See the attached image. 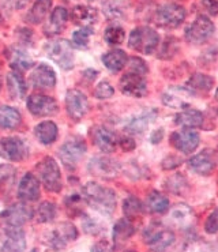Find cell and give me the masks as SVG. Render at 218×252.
<instances>
[{
    "label": "cell",
    "mask_w": 218,
    "mask_h": 252,
    "mask_svg": "<svg viewBox=\"0 0 218 252\" xmlns=\"http://www.w3.org/2000/svg\"><path fill=\"white\" fill-rule=\"evenodd\" d=\"M127 252H134V251H127Z\"/></svg>",
    "instance_id": "61"
},
{
    "label": "cell",
    "mask_w": 218,
    "mask_h": 252,
    "mask_svg": "<svg viewBox=\"0 0 218 252\" xmlns=\"http://www.w3.org/2000/svg\"><path fill=\"white\" fill-rule=\"evenodd\" d=\"M58 214V209L56 205L53 202H42L41 205L38 206V209L35 210L33 214V217H35V221L38 223H48L52 222L53 220L56 218Z\"/></svg>",
    "instance_id": "37"
},
{
    "label": "cell",
    "mask_w": 218,
    "mask_h": 252,
    "mask_svg": "<svg viewBox=\"0 0 218 252\" xmlns=\"http://www.w3.org/2000/svg\"><path fill=\"white\" fill-rule=\"evenodd\" d=\"M47 55L60 68L70 71L74 68V51L72 44L67 40H52L48 42Z\"/></svg>",
    "instance_id": "8"
},
{
    "label": "cell",
    "mask_w": 218,
    "mask_h": 252,
    "mask_svg": "<svg viewBox=\"0 0 218 252\" xmlns=\"http://www.w3.org/2000/svg\"><path fill=\"white\" fill-rule=\"evenodd\" d=\"M202 6L206 8L210 15L218 14V0H202Z\"/></svg>",
    "instance_id": "51"
},
{
    "label": "cell",
    "mask_w": 218,
    "mask_h": 252,
    "mask_svg": "<svg viewBox=\"0 0 218 252\" xmlns=\"http://www.w3.org/2000/svg\"><path fill=\"white\" fill-rule=\"evenodd\" d=\"M175 123L182 128H201L205 124V115L196 109H186L175 118Z\"/></svg>",
    "instance_id": "30"
},
{
    "label": "cell",
    "mask_w": 218,
    "mask_h": 252,
    "mask_svg": "<svg viewBox=\"0 0 218 252\" xmlns=\"http://www.w3.org/2000/svg\"><path fill=\"white\" fill-rule=\"evenodd\" d=\"M157 113H158L157 109H146V111H143L125 124V131L130 132V134H142L157 119Z\"/></svg>",
    "instance_id": "27"
},
{
    "label": "cell",
    "mask_w": 218,
    "mask_h": 252,
    "mask_svg": "<svg viewBox=\"0 0 218 252\" xmlns=\"http://www.w3.org/2000/svg\"><path fill=\"white\" fill-rule=\"evenodd\" d=\"M3 22H4V18H3V14H1V11H0V26L3 25Z\"/></svg>",
    "instance_id": "56"
},
{
    "label": "cell",
    "mask_w": 218,
    "mask_h": 252,
    "mask_svg": "<svg viewBox=\"0 0 218 252\" xmlns=\"http://www.w3.org/2000/svg\"><path fill=\"white\" fill-rule=\"evenodd\" d=\"M118 146H120V149H123L124 152H132L136 147V143L135 141H134V138L124 135V136H120V138H119Z\"/></svg>",
    "instance_id": "50"
},
{
    "label": "cell",
    "mask_w": 218,
    "mask_h": 252,
    "mask_svg": "<svg viewBox=\"0 0 218 252\" xmlns=\"http://www.w3.org/2000/svg\"><path fill=\"white\" fill-rule=\"evenodd\" d=\"M15 34L18 35L21 44H25V45L33 44V32H31V30L26 29V28H18V30L15 32Z\"/></svg>",
    "instance_id": "49"
},
{
    "label": "cell",
    "mask_w": 218,
    "mask_h": 252,
    "mask_svg": "<svg viewBox=\"0 0 218 252\" xmlns=\"http://www.w3.org/2000/svg\"><path fill=\"white\" fill-rule=\"evenodd\" d=\"M68 19H70V14H68L65 7H55L52 12H51L49 18H48V22L44 26V33L48 37H53V35L60 34L64 30Z\"/></svg>",
    "instance_id": "22"
},
{
    "label": "cell",
    "mask_w": 218,
    "mask_h": 252,
    "mask_svg": "<svg viewBox=\"0 0 218 252\" xmlns=\"http://www.w3.org/2000/svg\"><path fill=\"white\" fill-rule=\"evenodd\" d=\"M145 205L150 213H156V214H165L171 207L168 196L162 192H158V191H152L149 193Z\"/></svg>",
    "instance_id": "35"
},
{
    "label": "cell",
    "mask_w": 218,
    "mask_h": 252,
    "mask_svg": "<svg viewBox=\"0 0 218 252\" xmlns=\"http://www.w3.org/2000/svg\"><path fill=\"white\" fill-rule=\"evenodd\" d=\"M7 90L10 97L14 100H22L28 94V83L25 81L24 74L11 70L6 76Z\"/></svg>",
    "instance_id": "25"
},
{
    "label": "cell",
    "mask_w": 218,
    "mask_h": 252,
    "mask_svg": "<svg viewBox=\"0 0 218 252\" xmlns=\"http://www.w3.org/2000/svg\"><path fill=\"white\" fill-rule=\"evenodd\" d=\"M169 142L179 152H182L183 154H191L198 149L201 143V138L196 132V129L182 128L180 131H176L171 135Z\"/></svg>",
    "instance_id": "14"
},
{
    "label": "cell",
    "mask_w": 218,
    "mask_h": 252,
    "mask_svg": "<svg viewBox=\"0 0 218 252\" xmlns=\"http://www.w3.org/2000/svg\"><path fill=\"white\" fill-rule=\"evenodd\" d=\"M82 228L85 230V233H88V235H98V233L102 232V229H104L95 218L89 217V216L83 217Z\"/></svg>",
    "instance_id": "45"
},
{
    "label": "cell",
    "mask_w": 218,
    "mask_h": 252,
    "mask_svg": "<svg viewBox=\"0 0 218 252\" xmlns=\"http://www.w3.org/2000/svg\"><path fill=\"white\" fill-rule=\"evenodd\" d=\"M165 188L168 192L173 193V195H182L188 189V183H187V179L183 175L175 173L173 176L166 179Z\"/></svg>",
    "instance_id": "39"
},
{
    "label": "cell",
    "mask_w": 218,
    "mask_h": 252,
    "mask_svg": "<svg viewBox=\"0 0 218 252\" xmlns=\"http://www.w3.org/2000/svg\"><path fill=\"white\" fill-rule=\"evenodd\" d=\"M29 81L33 88L40 89V90H49L56 86L58 78H56V72L51 65L47 63H40L31 71Z\"/></svg>",
    "instance_id": "16"
},
{
    "label": "cell",
    "mask_w": 218,
    "mask_h": 252,
    "mask_svg": "<svg viewBox=\"0 0 218 252\" xmlns=\"http://www.w3.org/2000/svg\"><path fill=\"white\" fill-rule=\"evenodd\" d=\"M101 60H102V64L105 65L108 70L112 72H119L127 65L128 56L123 49H112L109 52L104 53Z\"/></svg>",
    "instance_id": "32"
},
{
    "label": "cell",
    "mask_w": 218,
    "mask_h": 252,
    "mask_svg": "<svg viewBox=\"0 0 218 252\" xmlns=\"http://www.w3.org/2000/svg\"><path fill=\"white\" fill-rule=\"evenodd\" d=\"M124 38H125V32L122 26L118 25L108 26L104 32V40L109 45H120L123 44Z\"/></svg>",
    "instance_id": "40"
},
{
    "label": "cell",
    "mask_w": 218,
    "mask_h": 252,
    "mask_svg": "<svg viewBox=\"0 0 218 252\" xmlns=\"http://www.w3.org/2000/svg\"><path fill=\"white\" fill-rule=\"evenodd\" d=\"M28 111L35 118H47L53 116L59 112V104L51 95L45 94H30L26 100Z\"/></svg>",
    "instance_id": "9"
},
{
    "label": "cell",
    "mask_w": 218,
    "mask_h": 252,
    "mask_svg": "<svg viewBox=\"0 0 218 252\" xmlns=\"http://www.w3.org/2000/svg\"><path fill=\"white\" fill-rule=\"evenodd\" d=\"M0 86H1V79H0Z\"/></svg>",
    "instance_id": "60"
},
{
    "label": "cell",
    "mask_w": 218,
    "mask_h": 252,
    "mask_svg": "<svg viewBox=\"0 0 218 252\" xmlns=\"http://www.w3.org/2000/svg\"><path fill=\"white\" fill-rule=\"evenodd\" d=\"M216 98H217V101H218V90H217V94H216Z\"/></svg>",
    "instance_id": "59"
},
{
    "label": "cell",
    "mask_w": 218,
    "mask_h": 252,
    "mask_svg": "<svg viewBox=\"0 0 218 252\" xmlns=\"http://www.w3.org/2000/svg\"><path fill=\"white\" fill-rule=\"evenodd\" d=\"M30 252H40V251H38V250H35V248H33Z\"/></svg>",
    "instance_id": "58"
},
{
    "label": "cell",
    "mask_w": 218,
    "mask_h": 252,
    "mask_svg": "<svg viewBox=\"0 0 218 252\" xmlns=\"http://www.w3.org/2000/svg\"><path fill=\"white\" fill-rule=\"evenodd\" d=\"M205 230L209 235H217L218 233V209L210 213V216L205 221Z\"/></svg>",
    "instance_id": "47"
},
{
    "label": "cell",
    "mask_w": 218,
    "mask_h": 252,
    "mask_svg": "<svg viewBox=\"0 0 218 252\" xmlns=\"http://www.w3.org/2000/svg\"><path fill=\"white\" fill-rule=\"evenodd\" d=\"M35 170L38 173V180L48 192L58 193L62 191L63 177H62L60 166L56 162V159L52 157H44L35 165Z\"/></svg>",
    "instance_id": "2"
},
{
    "label": "cell",
    "mask_w": 218,
    "mask_h": 252,
    "mask_svg": "<svg viewBox=\"0 0 218 252\" xmlns=\"http://www.w3.org/2000/svg\"><path fill=\"white\" fill-rule=\"evenodd\" d=\"M189 168L192 172L201 175V176H210L216 170L217 166V158L216 154L212 150H202L196 156L191 157L188 161Z\"/></svg>",
    "instance_id": "18"
},
{
    "label": "cell",
    "mask_w": 218,
    "mask_h": 252,
    "mask_svg": "<svg viewBox=\"0 0 218 252\" xmlns=\"http://www.w3.org/2000/svg\"><path fill=\"white\" fill-rule=\"evenodd\" d=\"M119 89L124 95L141 98V97H145L148 94V82H146V78L141 74L127 71L120 78Z\"/></svg>",
    "instance_id": "13"
},
{
    "label": "cell",
    "mask_w": 218,
    "mask_h": 252,
    "mask_svg": "<svg viewBox=\"0 0 218 252\" xmlns=\"http://www.w3.org/2000/svg\"><path fill=\"white\" fill-rule=\"evenodd\" d=\"M78 236H79V233H78V229L74 223L63 222L59 223L51 232V235L48 236L47 243L51 250L60 251V250L65 248L68 243L77 240Z\"/></svg>",
    "instance_id": "12"
},
{
    "label": "cell",
    "mask_w": 218,
    "mask_h": 252,
    "mask_svg": "<svg viewBox=\"0 0 218 252\" xmlns=\"http://www.w3.org/2000/svg\"><path fill=\"white\" fill-rule=\"evenodd\" d=\"M143 240L154 252H164L175 243V233L161 223H150L143 232Z\"/></svg>",
    "instance_id": "5"
},
{
    "label": "cell",
    "mask_w": 218,
    "mask_h": 252,
    "mask_svg": "<svg viewBox=\"0 0 218 252\" xmlns=\"http://www.w3.org/2000/svg\"><path fill=\"white\" fill-rule=\"evenodd\" d=\"M33 210L22 205L11 206L10 209H7L1 213V220L6 223V226H17V228H22L25 222H28L30 218L33 217Z\"/></svg>",
    "instance_id": "20"
},
{
    "label": "cell",
    "mask_w": 218,
    "mask_h": 252,
    "mask_svg": "<svg viewBox=\"0 0 218 252\" xmlns=\"http://www.w3.org/2000/svg\"><path fill=\"white\" fill-rule=\"evenodd\" d=\"M104 14L108 19L111 21H119V19H123L124 18V6L120 1H106L104 4Z\"/></svg>",
    "instance_id": "42"
},
{
    "label": "cell",
    "mask_w": 218,
    "mask_h": 252,
    "mask_svg": "<svg viewBox=\"0 0 218 252\" xmlns=\"http://www.w3.org/2000/svg\"><path fill=\"white\" fill-rule=\"evenodd\" d=\"M89 172L101 179H112L119 173L120 164L116 159L106 156H95L89 161Z\"/></svg>",
    "instance_id": "15"
},
{
    "label": "cell",
    "mask_w": 218,
    "mask_h": 252,
    "mask_svg": "<svg viewBox=\"0 0 218 252\" xmlns=\"http://www.w3.org/2000/svg\"><path fill=\"white\" fill-rule=\"evenodd\" d=\"M162 138H164V129H156L152 134L150 142L152 143H159V142L162 141Z\"/></svg>",
    "instance_id": "53"
},
{
    "label": "cell",
    "mask_w": 218,
    "mask_h": 252,
    "mask_svg": "<svg viewBox=\"0 0 218 252\" xmlns=\"http://www.w3.org/2000/svg\"><path fill=\"white\" fill-rule=\"evenodd\" d=\"M90 252H112V248L106 240H100L92 247Z\"/></svg>",
    "instance_id": "52"
},
{
    "label": "cell",
    "mask_w": 218,
    "mask_h": 252,
    "mask_svg": "<svg viewBox=\"0 0 218 252\" xmlns=\"http://www.w3.org/2000/svg\"><path fill=\"white\" fill-rule=\"evenodd\" d=\"M30 154V146L24 138L4 136L0 139V157L10 162H22Z\"/></svg>",
    "instance_id": "7"
},
{
    "label": "cell",
    "mask_w": 218,
    "mask_h": 252,
    "mask_svg": "<svg viewBox=\"0 0 218 252\" xmlns=\"http://www.w3.org/2000/svg\"><path fill=\"white\" fill-rule=\"evenodd\" d=\"M113 94H115V89L108 81H102L94 89V97L98 100H108L113 97Z\"/></svg>",
    "instance_id": "44"
},
{
    "label": "cell",
    "mask_w": 218,
    "mask_h": 252,
    "mask_svg": "<svg viewBox=\"0 0 218 252\" xmlns=\"http://www.w3.org/2000/svg\"><path fill=\"white\" fill-rule=\"evenodd\" d=\"M83 76H85V78H89V81H90V82H93L95 78L98 76V71L85 70V71H83Z\"/></svg>",
    "instance_id": "54"
},
{
    "label": "cell",
    "mask_w": 218,
    "mask_h": 252,
    "mask_svg": "<svg viewBox=\"0 0 218 252\" xmlns=\"http://www.w3.org/2000/svg\"><path fill=\"white\" fill-rule=\"evenodd\" d=\"M18 199L24 203L35 202L41 195V183L33 173H25L18 186Z\"/></svg>",
    "instance_id": "17"
},
{
    "label": "cell",
    "mask_w": 218,
    "mask_h": 252,
    "mask_svg": "<svg viewBox=\"0 0 218 252\" xmlns=\"http://www.w3.org/2000/svg\"><path fill=\"white\" fill-rule=\"evenodd\" d=\"M52 0H34L30 10L25 17V21L30 25H38L44 22V19L51 12Z\"/></svg>",
    "instance_id": "31"
},
{
    "label": "cell",
    "mask_w": 218,
    "mask_h": 252,
    "mask_svg": "<svg viewBox=\"0 0 218 252\" xmlns=\"http://www.w3.org/2000/svg\"><path fill=\"white\" fill-rule=\"evenodd\" d=\"M159 45V34L149 26H138L128 37V47L143 55H152Z\"/></svg>",
    "instance_id": "3"
},
{
    "label": "cell",
    "mask_w": 218,
    "mask_h": 252,
    "mask_svg": "<svg viewBox=\"0 0 218 252\" xmlns=\"http://www.w3.org/2000/svg\"><path fill=\"white\" fill-rule=\"evenodd\" d=\"M216 26L210 18L206 15H199L191 22L184 30V37L192 45H202L214 34Z\"/></svg>",
    "instance_id": "6"
},
{
    "label": "cell",
    "mask_w": 218,
    "mask_h": 252,
    "mask_svg": "<svg viewBox=\"0 0 218 252\" xmlns=\"http://www.w3.org/2000/svg\"><path fill=\"white\" fill-rule=\"evenodd\" d=\"M86 152H88L86 142L81 139V138H71V139H68V141L62 145L58 154H59L62 162L65 166L74 168L82 159Z\"/></svg>",
    "instance_id": "11"
},
{
    "label": "cell",
    "mask_w": 218,
    "mask_h": 252,
    "mask_svg": "<svg viewBox=\"0 0 218 252\" xmlns=\"http://www.w3.org/2000/svg\"><path fill=\"white\" fill-rule=\"evenodd\" d=\"M128 64V71L131 72H135V74H141V75L146 76V74L149 72V67L146 64V62L141 58H131L127 62Z\"/></svg>",
    "instance_id": "46"
},
{
    "label": "cell",
    "mask_w": 218,
    "mask_h": 252,
    "mask_svg": "<svg viewBox=\"0 0 218 252\" xmlns=\"http://www.w3.org/2000/svg\"><path fill=\"white\" fill-rule=\"evenodd\" d=\"M4 3H15V0H4Z\"/></svg>",
    "instance_id": "57"
},
{
    "label": "cell",
    "mask_w": 218,
    "mask_h": 252,
    "mask_svg": "<svg viewBox=\"0 0 218 252\" xmlns=\"http://www.w3.org/2000/svg\"><path fill=\"white\" fill-rule=\"evenodd\" d=\"M82 196L89 206L106 216H111L116 209L118 196L115 191L105 186H101L98 183L89 182L83 187Z\"/></svg>",
    "instance_id": "1"
},
{
    "label": "cell",
    "mask_w": 218,
    "mask_h": 252,
    "mask_svg": "<svg viewBox=\"0 0 218 252\" xmlns=\"http://www.w3.org/2000/svg\"><path fill=\"white\" fill-rule=\"evenodd\" d=\"M145 210V205L142 203L139 198H136L134 195H130L128 198H125L123 202V213L125 214V218H134L139 217Z\"/></svg>",
    "instance_id": "38"
},
{
    "label": "cell",
    "mask_w": 218,
    "mask_h": 252,
    "mask_svg": "<svg viewBox=\"0 0 218 252\" xmlns=\"http://www.w3.org/2000/svg\"><path fill=\"white\" fill-rule=\"evenodd\" d=\"M34 135L40 143L45 145V146H51L58 141L59 129H58L56 123H53L52 120H44L35 126Z\"/></svg>",
    "instance_id": "29"
},
{
    "label": "cell",
    "mask_w": 218,
    "mask_h": 252,
    "mask_svg": "<svg viewBox=\"0 0 218 252\" xmlns=\"http://www.w3.org/2000/svg\"><path fill=\"white\" fill-rule=\"evenodd\" d=\"M6 56L8 62H10V65L14 71H18V72H22L24 74L25 71H28L29 68H31L34 65V62L30 58L28 53L25 52L24 49L18 47H11L6 49Z\"/></svg>",
    "instance_id": "26"
},
{
    "label": "cell",
    "mask_w": 218,
    "mask_h": 252,
    "mask_svg": "<svg viewBox=\"0 0 218 252\" xmlns=\"http://www.w3.org/2000/svg\"><path fill=\"white\" fill-rule=\"evenodd\" d=\"M93 34V29L90 28H81L72 33V44L78 48L88 47L90 42V37Z\"/></svg>",
    "instance_id": "43"
},
{
    "label": "cell",
    "mask_w": 218,
    "mask_h": 252,
    "mask_svg": "<svg viewBox=\"0 0 218 252\" xmlns=\"http://www.w3.org/2000/svg\"><path fill=\"white\" fill-rule=\"evenodd\" d=\"M201 252H218V241L213 243V244H209L206 246Z\"/></svg>",
    "instance_id": "55"
},
{
    "label": "cell",
    "mask_w": 218,
    "mask_h": 252,
    "mask_svg": "<svg viewBox=\"0 0 218 252\" xmlns=\"http://www.w3.org/2000/svg\"><path fill=\"white\" fill-rule=\"evenodd\" d=\"M88 97L78 89H70L65 94V111L71 120L79 122L86 118L89 112Z\"/></svg>",
    "instance_id": "10"
},
{
    "label": "cell",
    "mask_w": 218,
    "mask_h": 252,
    "mask_svg": "<svg viewBox=\"0 0 218 252\" xmlns=\"http://www.w3.org/2000/svg\"><path fill=\"white\" fill-rule=\"evenodd\" d=\"M192 93L187 88H172L162 94V102L169 108L187 109L191 105Z\"/></svg>",
    "instance_id": "23"
},
{
    "label": "cell",
    "mask_w": 218,
    "mask_h": 252,
    "mask_svg": "<svg viewBox=\"0 0 218 252\" xmlns=\"http://www.w3.org/2000/svg\"><path fill=\"white\" fill-rule=\"evenodd\" d=\"M171 217L175 222L179 223V226H183V228H189L195 220L194 211L186 203L175 206L171 211Z\"/></svg>",
    "instance_id": "36"
},
{
    "label": "cell",
    "mask_w": 218,
    "mask_h": 252,
    "mask_svg": "<svg viewBox=\"0 0 218 252\" xmlns=\"http://www.w3.org/2000/svg\"><path fill=\"white\" fill-rule=\"evenodd\" d=\"M187 17V11L183 6L176 3H166L157 8L154 14V22L162 29H177L182 26Z\"/></svg>",
    "instance_id": "4"
},
{
    "label": "cell",
    "mask_w": 218,
    "mask_h": 252,
    "mask_svg": "<svg viewBox=\"0 0 218 252\" xmlns=\"http://www.w3.org/2000/svg\"><path fill=\"white\" fill-rule=\"evenodd\" d=\"M213 85H214V79L210 75L206 74H194L187 81V89L192 94H206L212 90Z\"/></svg>",
    "instance_id": "34"
},
{
    "label": "cell",
    "mask_w": 218,
    "mask_h": 252,
    "mask_svg": "<svg viewBox=\"0 0 218 252\" xmlns=\"http://www.w3.org/2000/svg\"><path fill=\"white\" fill-rule=\"evenodd\" d=\"M135 233V225L130 218H122L113 226V246L119 248L122 247L124 243L130 240L131 237Z\"/></svg>",
    "instance_id": "28"
},
{
    "label": "cell",
    "mask_w": 218,
    "mask_h": 252,
    "mask_svg": "<svg viewBox=\"0 0 218 252\" xmlns=\"http://www.w3.org/2000/svg\"><path fill=\"white\" fill-rule=\"evenodd\" d=\"M97 18H98V12L95 10L94 7L90 6H75L70 12V19L78 26L81 28H90L97 22Z\"/></svg>",
    "instance_id": "24"
},
{
    "label": "cell",
    "mask_w": 218,
    "mask_h": 252,
    "mask_svg": "<svg viewBox=\"0 0 218 252\" xmlns=\"http://www.w3.org/2000/svg\"><path fill=\"white\" fill-rule=\"evenodd\" d=\"M92 141L102 153H113L118 147L119 136L112 129L97 126L92 129Z\"/></svg>",
    "instance_id": "19"
},
{
    "label": "cell",
    "mask_w": 218,
    "mask_h": 252,
    "mask_svg": "<svg viewBox=\"0 0 218 252\" xmlns=\"http://www.w3.org/2000/svg\"><path fill=\"white\" fill-rule=\"evenodd\" d=\"M179 51V41L175 37H168L164 40L158 51L159 59H172Z\"/></svg>",
    "instance_id": "41"
},
{
    "label": "cell",
    "mask_w": 218,
    "mask_h": 252,
    "mask_svg": "<svg viewBox=\"0 0 218 252\" xmlns=\"http://www.w3.org/2000/svg\"><path fill=\"white\" fill-rule=\"evenodd\" d=\"M26 237L22 228L7 226L4 230V241L1 244V252H25Z\"/></svg>",
    "instance_id": "21"
},
{
    "label": "cell",
    "mask_w": 218,
    "mask_h": 252,
    "mask_svg": "<svg viewBox=\"0 0 218 252\" xmlns=\"http://www.w3.org/2000/svg\"><path fill=\"white\" fill-rule=\"evenodd\" d=\"M22 123V115L17 108L8 105L0 106V128L15 129Z\"/></svg>",
    "instance_id": "33"
},
{
    "label": "cell",
    "mask_w": 218,
    "mask_h": 252,
    "mask_svg": "<svg viewBox=\"0 0 218 252\" xmlns=\"http://www.w3.org/2000/svg\"><path fill=\"white\" fill-rule=\"evenodd\" d=\"M183 164V158L182 157H179V156H175V154H169L168 157L164 158L162 161V168L166 170H173L179 168L180 165Z\"/></svg>",
    "instance_id": "48"
}]
</instances>
